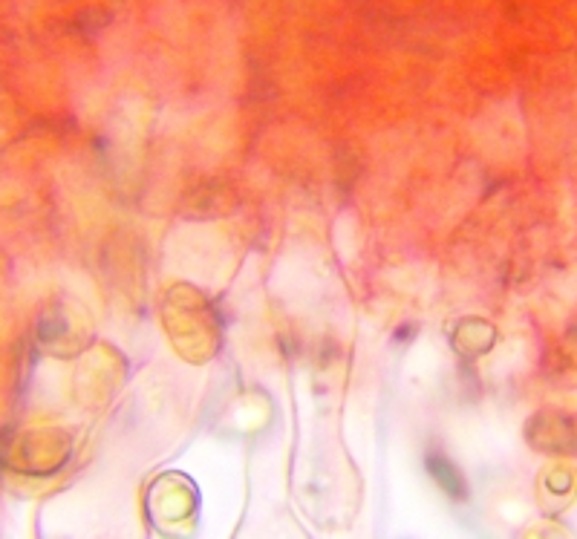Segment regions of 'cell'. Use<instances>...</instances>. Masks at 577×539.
<instances>
[{"label":"cell","mask_w":577,"mask_h":539,"mask_svg":"<svg viewBox=\"0 0 577 539\" xmlns=\"http://www.w3.org/2000/svg\"><path fill=\"white\" fill-rule=\"evenodd\" d=\"M427 470H430V476L442 485V488L451 493L453 499H465V482H462V476L456 473V467L445 459V456H439V453H427L425 459Z\"/></svg>","instance_id":"1"}]
</instances>
